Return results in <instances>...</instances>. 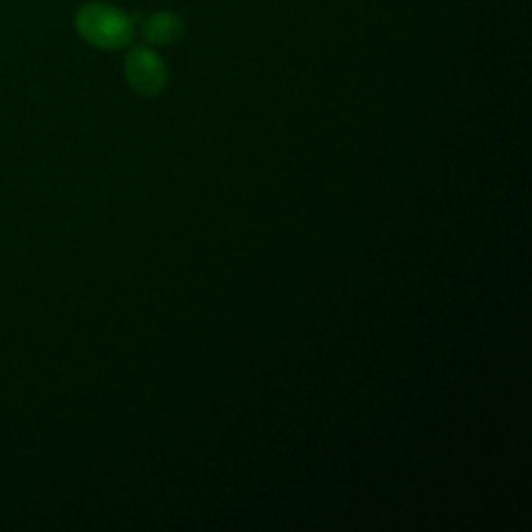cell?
Segmentation results:
<instances>
[{
    "instance_id": "cell-1",
    "label": "cell",
    "mask_w": 532,
    "mask_h": 532,
    "mask_svg": "<svg viewBox=\"0 0 532 532\" xmlns=\"http://www.w3.org/2000/svg\"><path fill=\"white\" fill-rule=\"evenodd\" d=\"M79 36L102 51H121L134 38V22L127 13L107 3L84 5L75 17Z\"/></svg>"
},
{
    "instance_id": "cell-2",
    "label": "cell",
    "mask_w": 532,
    "mask_h": 532,
    "mask_svg": "<svg viewBox=\"0 0 532 532\" xmlns=\"http://www.w3.org/2000/svg\"><path fill=\"white\" fill-rule=\"evenodd\" d=\"M126 78L137 94L158 96L169 84V69L154 51L137 46L126 59Z\"/></svg>"
},
{
    "instance_id": "cell-3",
    "label": "cell",
    "mask_w": 532,
    "mask_h": 532,
    "mask_svg": "<svg viewBox=\"0 0 532 532\" xmlns=\"http://www.w3.org/2000/svg\"><path fill=\"white\" fill-rule=\"evenodd\" d=\"M185 33V22L177 13L161 11L142 23V38L154 46L177 44Z\"/></svg>"
}]
</instances>
